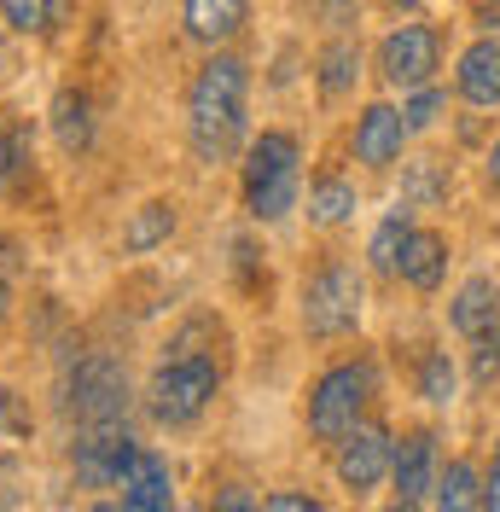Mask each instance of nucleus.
<instances>
[{
    "mask_svg": "<svg viewBox=\"0 0 500 512\" xmlns=\"http://www.w3.org/2000/svg\"><path fill=\"white\" fill-rule=\"evenodd\" d=\"M250 134V70L233 53H210L187 88V140L204 163H227Z\"/></svg>",
    "mask_w": 500,
    "mask_h": 512,
    "instance_id": "obj_1",
    "label": "nucleus"
},
{
    "mask_svg": "<svg viewBox=\"0 0 500 512\" xmlns=\"http://www.w3.org/2000/svg\"><path fill=\"white\" fill-rule=\"evenodd\" d=\"M239 192H245L250 222H280L297 210L303 192V152L285 128H262L245 146V169H239Z\"/></svg>",
    "mask_w": 500,
    "mask_h": 512,
    "instance_id": "obj_2",
    "label": "nucleus"
},
{
    "mask_svg": "<svg viewBox=\"0 0 500 512\" xmlns=\"http://www.w3.org/2000/svg\"><path fill=\"white\" fill-rule=\"evenodd\" d=\"M216 396H221V355H163L152 384H146V408L169 431L204 419Z\"/></svg>",
    "mask_w": 500,
    "mask_h": 512,
    "instance_id": "obj_3",
    "label": "nucleus"
},
{
    "mask_svg": "<svg viewBox=\"0 0 500 512\" xmlns=\"http://www.w3.org/2000/svg\"><path fill=\"white\" fill-rule=\"evenodd\" d=\"M378 396V367L373 361H338V367H326L320 379L309 384V431L320 443H344L349 431L367 419Z\"/></svg>",
    "mask_w": 500,
    "mask_h": 512,
    "instance_id": "obj_4",
    "label": "nucleus"
},
{
    "mask_svg": "<svg viewBox=\"0 0 500 512\" xmlns=\"http://www.w3.org/2000/svg\"><path fill=\"white\" fill-rule=\"evenodd\" d=\"M361 303H367L361 274L349 262H326L303 286V332L309 338H344V332L361 326Z\"/></svg>",
    "mask_w": 500,
    "mask_h": 512,
    "instance_id": "obj_5",
    "label": "nucleus"
},
{
    "mask_svg": "<svg viewBox=\"0 0 500 512\" xmlns=\"http://www.w3.org/2000/svg\"><path fill=\"white\" fill-rule=\"evenodd\" d=\"M128 414V373L111 355H82L64 373V419L76 425H111Z\"/></svg>",
    "mask_w": 500,
    "mask_h": 512,
    "instance_id": "obj_6",
    "label": "nucleus"
},
{
    "mask_svg": "<svg viewBox=\"0 0 500 512\" xmlns=\"http://www.w3.org/2000/svg\"><path fill=\"white\" fill-rule=\"evenodd\" d=\"M442 64V35L431 24H402V30H390L378 41V76L390 82V88H431V76H437Z\"/></svg>",
    "mask_w": 500,
    "mask_h": 512,
    "instance_id": "obj_7",
    "label": "nucleus"
},
{
    "mask_svg": "<svg viewBox=\"0 0 500 512\" xmlns=\"http://www.w3.org/2000/svg\"><path fill=\"white\" fill-rule=\"evenodd\" d=\"M134 437H128L123 419H111V425H82V437L70 443V466H76V483L82 489H117L123 478V466L134 460Z\"/></svg>",
    "mask_w": 500,
    "mask_h": 512,
    "instance_id": "obj_8",
    "label": "nucleus"
},
{
    "mask_svg": "<svg viewBox=\"0 0 500 512\" xmlns=\"http://www.w3.org/2000/svg\"><path fill=\"white\" fill-rule=\"evenodd\" d=\"M390 460H396V443H390V431L384 425H355L344 443H338V483H344L349 495H373L378 483L390 478Z\"/></svg>",
    "mask_w": 500,
    "mask_h": 512,
    "instance_id": "obj_9",
    "label": "nucleus"
},
{
    "mask_svg": "<svg viewBox=\"0 0 500 512\" xmlns=\"http://www.w3.org/2000/svg\"><path fill=\"white\" fill-rule=\"evenodd\" d=\"M390 489H396V507H419V501H431V489H437V437H431V431H413V437L396 443Z\"/></svg>",
    "mask_w": 500,
    "mask_h": 512,
    "instance_id": "obj_10",
    "label": "nucleus"
},
{
    "mask_svg": "<svg viewBox=\"0 0 500 512\" xmlns=\"http://www.w3.org/2000/svg\"><path fill=\"white\" fill-rule=\"evenodd\" d=\"M407 117L396 111V105H367L361 117H355V158L367 163V169H390V163L402 158V146H407Z\"/></svg>",
    "mask_w": 500,
    "mask_h": 512,
    "instance_id": "obj_11",
    "label": "nucleus"
},
{
    "mask_svg": "<svg viewBox=\"0 0 500 512\" xmlns=\"http://www.w3.org/2000/svg\"><path fill=\"white\" fill-rule=\"evenodd\" d=\"M117 501H123V507H134V512L175 507V478H169L163 454H152V448H134V460H128L123 478H117Z\"/></svg>",
    "mask_w": 500,
    "mask_h": 512,
    "instance_id": "obj_12",
    "label": "nucleus"
},
{
    "mask_svg": "<svg viewBox=\"0 0 500 512\" xmlns=\"http://www.w3.org/2000/svg\"><path fill=\"white\" fill-rule=\"evenodd\" d=\"M250 24V0H181V30L198 47H227Z\"/></svg>",
    "mask_w": 500,
    "mask_h": 512,
    "instance_id": "obj_13",
    "label": "nucleus"
},
{
    "mask_svg": "<svg viewBox=\"0 0 500 512\" xmlns=\"http://www.w3.org/2000/svg\"><path fill=\"white\" fill-rule=\"evenodd\" d=\"M454 88H460L466 105H483V111H495V105H500V41H495V35L471 41L466 53H460Z\"/></svg>",
    "mask_w": 500,
    "mask_h": 512,
    "instance_id": "obj_14",
    "label": "nucleus"
},
{
    "mask_svg": "<svg viewBox=\"0 0 500 512\" xmlns=\"http://www.w3.org/2000/svg\"><path fill=\"white\" fill-rule=\"evenodd\" d=\"M448 320H454V332H460V338H483V332H495V326H500V286L489 280V274H471L466 286L454 291Z\"/></svg>",
    "mask_w": 500,
    "mask_h": 512,
    "instance_id": "obj_15",
    "label": "nucleus"
},
{
    "mask_svg": "<svg viewBox=\"0 0 500 512\" xmlns=\"http://www.w3.org/2000/svg\"><path fill=\"white\" fill-rule=\"evenodd\" d=\"M396 274H402L413 291H437L442 274H448V239L431 233V227H413V239H407L402 268H396Z\"/></svg>",
    "mask_w": 500,
    "mask_h": 512,
    "instance_id": "obj_16",
    "label": "nucleus"
},
{
    "mask_svg": "<svg viewBox=\"0 0 500 512\" xmlns=\"http://www.w3.org/2000/svg\"><path fill=\"white\" fill-rule=\"evenodd\" d=\"M355 210H361V192H355L349 175H338V169L314 175V187H309V227H344Z\"/></svg>",
    "mask_w": 500,
    "mask_h": 512,
    "instance_id": "obj_17",
    "label": "nucleus"
},
{
    "mask_svg": "<svg viewBox=\"0 0 500 512\" xmlns=\"http://www.w3.org/2000/svg\"><path fill=\"white\" fill-rule=\"evenodd\" d=\"M355 76H361V41H349V35H332L326 47H320V59H314V82H320V99H344L355 88Z\"/></svg>",
    "mask_w": 500,
    "mask_h": 512,
    "instance_id": "obj_18",
    "label": "nucleus"
},
{
    "mask_svg": "<svg viewBox=\"0 0 500 512\" xmlns=\"http://www.w3.org/2000/svg\"><path fill=\"white\" fill-rule=\"evenodd\" d=\"M175 204L169 198H146L134 216H128V227H123V251L128 256H146V251H157V245H169V233H175Z\"/></svg>",
    "mask_w": 500,
    "mask_h": 512,
    "instance_id": "obj_19",
    "label": "nucleus"
},
{
    "mask_svg": "<svg viewBox=\"0 0 500 512\" xmlns=\"http://www.w3.org/2000/svg\"><path fill=\"white\" fill-rule=\"evenodd\" d=\"M76 12V0H0V18L12 35H53Z\"/></svg>",
    "mask_w": 500,
    "mask_h": 512,
    "instance_id": "obj_20",
    "label": "nucleus"
},
{
    "mask_svg": "<svg viewBox=\"0 0 500 512\" xmlns=\"http://www.w3.org/2000/svg\"><path fill=\"white\" fill-rule=\"evenodd\" d=\"M53 134H59L64 152H88V146H94V105H88V94L64 88V94L53 99Z\"/></svg>",
    "mask_w": 500,
    "mask_h": 512,
    "instance_id": "obj_21",
    "label": "nucleus"
},
{
    "mask_svg": "<svg viewBox=\"0 0 500 512\" xmlns=\"http://www.w3.org/2000/svg\"><path fill=\"white\" fill-rule=\"evenodd\" d=\"M407 239H413V204H402V210H390V216L378 222L373 245H367V262H373L378 274H396V268H402Z\"/></svg>",
    "mask_w": 500,
    "mask_h": 512,
    "instance_id": "obj_22",
    "label": "nucleus"
},
{
    "mask_svg": "<svg viewBox=\"0 0 500 512\" xmlns=\"http://www.w3.org/2000/svg\"><path fill=\"white\" fill-rule=\"evenodd\" d=\"M431 501H437L442 512L483 507V478L471 472L466 460H454V466H442V472H437V489H431Z\"/></svg>",
    "mask_w": 500,
    "mask_h": 512,
    "instance_id": "obj_23",
    "label": "nucleus"
},
{
    "mask_svg": "<svg viewBox=\"0 0 500 512\" xmlns=\"http://www.w3.org/2000/svg\"><path fill=\"white\" fill-rule=\"evenodd\" d=\"M221 338H227V332H221V320H216V315H192V320H181V326L169 332L163 355H216Z\"/></svg>",
    "mask_w": 500,
    "mask_h": 512,
    "instance_id": "obj_24",
    "label": "nucleus"
},
{
    "mask_svg": "<svg viewBox=\"0 0 500 512\" xmlns=\"http://www.w3.org/2000/svg\"><path fill=\"white\" fill-rule=\"evenodd\" d=\"M454 361H448V350H431L425 361H419V396L431 402V408H448L454 402Z\"/></svg>",
    "mask_w": 500,
    "mask_h": 512,
    "instance_id": "obj_25",
    "label": "nucleus"
},
{
    "mask_svg": "<svg viewBox=\"0 0 500 512\" xmlns=\"http://www.w3.org/2000/svg\"><path fill=\"white\" fill-rule=\"evenodd\" d=\"M437 198H448V181H442V163L425 158L407 169L402 181V204H413V210H425V204H437Z\"/></svg>",
    "mask_w": 500,
    "mask_h": 512,
    "instance_id": "obj_26",
    "label": "nucleus"
},
{
    "mask_svg": "<svg viewBox=\"0 0 500 512\" xmlns=\"http://www.w3.org/2000/svg\"><path fill=\"white\" fill-rule=\"evenodd\" d=\"M30 169V134L18 123H0V187H12Z\"/></svg>",
    "mask_w": 500,
    "mask_h": 512,
    "instance_id": "obj_27",
    "label": "nucleus"
},
{
    "mask_svg": "<svg viewBox=\"0 0 500 512\" xmlns=\"http://www.w3.org/2000/svg\"><path fill=\"white\" fill-rule=\"evenodd\" d=\"M471 379L477 384L500 379V326L495 332H483V338H471Z\"/></svg>",
    "mask_w": 500,
    "mask_h": 512,
    "instance_id": "obj_28",
    "label": "nucleus"
},
{
    "mask_svg": "<svg viewBox=\"0 0 500 512\" xmlns=\"http://www.w3.org/2000/svg\"><path fill=\"white\" fill-rule=\"evenodd\" d=\"M402 117H407V128H413V134H419V128H431L442 117V94H437V88H413V94H407V105H402Z\"/></svg>",
    "mask_w": 500,
    "mask_h": 512,
    "instance_id": "obj_29",
    "label": "nucleus"
},
{
    "mask_svg": "<svg viewBox=\"0 0 500 512\" xmlns=\"http://www.w3.org/2000/svg\"><path fill=\"white\" fill-rule=\"evenodd\" d=\"M262 507L268 512H320V501L303 495V489H274V495H262Z\"/></svg>",
    "mask_w": 500,
    "mask_h": 512,
    "instance_id": "obj_30",
    "label": "nucleus"
},
{
    "mask_svg": "<svg viewBox=\"0 0 500 512\" xmlns=\"http://www.w3.org/2000/svg\"><path fill=\"white\" fill-rule=\"evenodd\" d=\"M0 431H30V419H24V408H18V396L0 384Z\"/></svg>",
    "mask_w": 500,
    "mask_h": 512,
    "instance_id": "obj_31",
    "label": "nucleus"
},
{
    "mask_svg": "<svg viewBox=\"0 0 500 512\" xmlns=\"http://www.w3.org/2000/svg\"><path fill=\"white\" fill-rule=\"evenodd\" d=\"M314 6H320L326 24H349V18H355V0H314Z\"/></svg>",
    "mask_w": 500,
    "mask_h": 512,
    "instance_id": "obj_32",
    "label": "nucleus"
},
{
    "mask_svg": "<svg viewBox=\"0 0 500 512\" xmlns=\"http://www.w3.org/2000/svg\"><path fill=\"white\" fill-rule=\"evenodd\" d=\"M483 507L500 512V443H495V460H489V478H483Z\"/></svg>",
    "mask_w": 500,
    "mask_h": 512,
    "instance_id": "obj_33",
    "label": "nucleus"
},
{
    "mask_svg": "<svg viewBox=\"0 0 500 512\" xmlns=\"http://www.w3.org/2000/svg\"><path fill=\"white\" fill-rule=\"evenodd\" d=\"M483 30H489V35H500V6H495V0L483 6Z\"/></svg>",
    "mask_w": 500,
    "mask_h": 512,
    "instance_id": "obj_34",
    "label": "nucleus"
},
{
    "mask_svg": "<svg viewBox=\"0 0 500 512\" xmlns=\"http://www.w3.org/2000/svg\"><path fill=\"white\" fill-rule=\"evenodd\" d=\"M489 187L500 192V140H495V152H489Z\"/></svg>",
    "mask_w": 500,
    "mask_h": 512,
    "instance_id": "obj_35",
    "label": "nucleus"
},
{
    "mask_svg": "<svg viewBox=\"0 0 500 512\" xmlns=\"http://www.w3.org/2000/svg\"><path fill=\"white\" fill-rule=\"evenodd\" d=\"M6 315H12V291H6V280H0V326H6Z\"/></svg>",
    "mask_w": 500,
    "mask_h": 512,
    "instance_id": "obj_36",
    "label": "nucleus"
}]
</instances>
